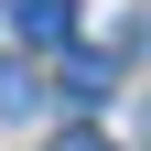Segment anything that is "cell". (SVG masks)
<instances>
[{"label": "cell", "mask_w": 151, "mask_h": 151, "mask_svg": "<svg viewBox=\"0 0 151 151\" xmlns=\"http://www.w3.org/2000/svg\"><path fill=\"white\" fill-rule=\"evenodd\" d=\"M54 86H65V108H97V97H108V65H97V54H65Z\"/></svg>", "instance_id": "obj_2"}, {"label": "cell", "mask_w": 151, "mask_h": 151, "mask_svg": "<svg viewBox=\"0 0 151 151\" xmlns=\"http://www.w3.org/2000/svg\"><path fill=\"white\" fill-rule=\"evenodd\" d=\"M54 151H108V140H97V129H65V140H54Z\"/></svg>", "instance_id": "obj_4"}, {"label": "cell", "mask_w": 151, "mask_h": 151, "mask_svg": "<svg viewBox=\"0 0 151 151\" xmlns=\"http://www.w3.org/2000/svg\"><path fill=\"white\" fill-rule=\"evenodd\" d=\"M0 11H11L22 43H65V32H76V0H0Z\"/></svg>", "instance_id": "obj_1"}, {"label": "cell", "mask_w": 151, "mask_h": 151, "mask_svg": "<svg viewBox=\"0 0 151 151\" xmlns=\"http://www.w3.org/2000/svg\"><path fill=\"white\" fill-rule=\"evenodd\" d=\"M0 119H32V76L11 65V54H0Z\"/></svg>", "instance_id": "obj_3"}]
</instances>
